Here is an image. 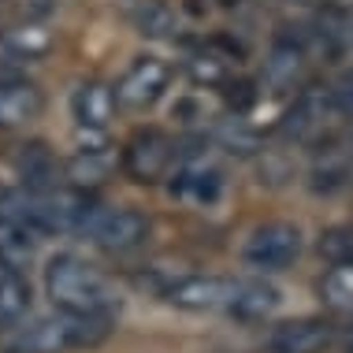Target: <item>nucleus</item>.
I'll return each instance as SVG.
<instances>
[{
    "label": "nucleus",
    "instance_id": "nucleus-1",
    "mask_svg": "<svg viewBox=\"0 0 353 353\" xmlns=\"http://www.w3.org/2000/svg\"><path fill=\"white\" fill-rule=\"evenodd\" d=\"M168 305L186 312H227L256 323L279 309V290L268 279H231V275H179L160 286Z\"/></svg>",
    "mask_w": 353,
    "mask_h": 353
},
{
    "label": "nucleus",
    "instance_id": "nucleus-2",
    "mask_svg": "<svg viewBox=\"0 0 353 353\" xmlns=\"http://www.w3.org/2000/svg\"><path fill=\"white\" fill-rule=\"evenodd\" d=\"M45 290H49L56 309L74 312V316H112L119 305V294L108 275L71 253H60L49 261Z\"/></svg>",
    "mask_w": 353,
    "mask_h": 353
},
{
    "label": "nucleus",
    "instance_id": "nucleus-3",
    "mask_svg": "<svg viewBox=\"0 0 353 353\" xmlns=\"http://www.w3.org/2000/svg\"><path fill=\"white\" fill-rule=\"evenodd\" d=\"M112 335V316H74L56 309L52 316H37L30 323L19 320L4 339V353H68L90 350Z\"/></svg>",
    "mask_w": 353,
    "mask_h": 353
},
{
    "label": "nucleus",
    "instance_id": "nucleus-4",
    "mask_svg": "<svg viewBox=\"0 0 353 353\" xmlns=\"http://www.w3.org/2000/svg\"><path fill=\"white\" fill-rule=\"evenodd\" d=\"M346 112L339 108L335 93H331L327 82H309L298 90L294 104L286 108V116L279 123L283 138L294 141V145H309V149H323L335 141V134L346 127Z\"/></svg>",
    "mask_w": 353,
    "mask_h": 353
},
{
    "label": "nucleus",
    "instance_id": "nucleus-5",
    "mask_svg": "<svg viewBox=\"0 0 353 353\" xmlns=\"http://www.w3.org/2000/svg\"><path fill=\"white\" fill-rule=\"evenodd\" d=\"M123 175L134 179L138 186H157L171 179V171L179 164V141L160 127H141L123 141Z\"/></svg>",
    "mask_w": 353,
    "mask_h": 353
},
{
    "label": "nucleus",
    "instance_id": "nucleus-6",
    "mask_svg": "<svg viewBox=\"0 0 353 353\" xmlns=\"http://www.w3.org/2000/svg\"><path fill=\"white\" fill-rule=\"evenodd\" d=\"M312 63H316V56H312L301 26H279L268 41V56H264V82L279 93L301 90V85H309Z\"/></svg>",
    "mask_w": 353,
    "mask_h": 353
},
{
    "label": "nucleus",
    "instance_id": "nucleus-7",
    "mask_svg": "<svg viewBox=\"0 0 353 353\" xmlns=\"http://www.w3.org/2000/svg\"><path fill=\"white\" fill-rule=\"evenodd\" d=\"M301 250H305L301 227L286 223V219H272V223H261L250 231V238L242 242V261L250 264L253 272L272 275V272L290 268L301 256Z\"/></svg>",
    "mask_w": 353,
    "mask_h": 353
},
{
    "label": "nucleus",
    "instance_id": "nucleus-8",
    "mask_svg": "<svg viewBox=\"0 0 353 353\" xmlns=\"http://www.w3.org/2000/svg\"><path fill=\"white\" fill-rule=\"evenodd\" d=\"M82 238H90L93 245H101L108 253H130L149 238V216L127 205H116V208L97 205V212H93Z\"/></svg>",
    "mask_w": 353,
    "mask_h": 353
},
{
    "label": "nucleus",
    "instance_id": "nucleus-9",
    "mask_svg": "<svg viewBox=\"0 0 353 353\" xmlns=\"http://www.w3.org/2000/svg\"><path fill=\"white\" fill-rule=\"evenodd\" d=\"M171 63L164 56H138L123 79L116 82V101H119V112H149L152 104L168 93L171 85Z\"/></svg>",
    "mask_w": 353,
    "mask_h": 353
},
{
    "label": "nucleus",
    "instance_id": "nucleus-10",
    "mask_svg": "<svg viewBox=\"0 0 353 353\" xmlns=\"http://www.w3.org/2000/svg\"><path fill=\"white\" fill-rule=\"evenodd\" d=\"M339 339V327L320 316H301V320H283L275 323L264 339L268 353H327Z\"/></svg>",
    "mask_w": 353,
    "mask_h": 353
},
{
    "label": "nucleus",
    "instance_id": "nucleus-11",
    "mask_svg": "<svg viewBox=\"0 0 353 353\" xmlns=\"http://www.w3.org/2000/svg\"><path fill=\"white\" fill-rule=\"evenodd\" d=\"M41 112H45V93L26 74L0 79V130H23Z\"/></svg>",
    "mask_w": 353,
    "mask_h": 353
},
{
    "label": "nucleus",
    "instance_id": "nucleus-12",
    "mask_svg": "<svg viewBox=\"0 0 353 353\" xmlns=\"http://www.w3.org/2000/svg\"><path fill=\"white\" fill-rule=\"evenodd\" d=\"M119 112V101H116V85L101 82V79H85L74 85L71 93V116L79 123L82 130H90V134H97L104 130L112 119H116Z\"/></svg>",
    "mask_w": 353,
    "mask_h": 353
},
{
    "label": "nucleus",
    "instance_id": "nucleus-13",
    "mask_svg": "<svg viewBox=\"0 0 353 353\" xmlns=\"http://www.w3.org/2000/svg\"><path fill=\"white\" fill-rule=\"evenodd\" d=\"M116 168H123V152H116L112 145H90V149H79L63 164V179L79 190H93L108 183Z\"/></svg>",
    "mask_w": 353,
    "mask_h": 353
},
{
    "label": "nucleus",
    "instance_id": "nucleus-14",
    "mask_svg": "<svg viewBox=\"0 0 353 353\" xmlns=\"http://www.w3.org/2000/svg\"><path fill=\"white\" fill-rule=\"evenodd\" d=\"M30 219H26L23 205H19V190H0V253L15 256V253H30L37 242Z\"/></svg>",
    "mask_w": 353,
    "mask_h": 353
},
{
    "label": "nucleus",
    "instance_id": "nucleus-15",
    "mask_svg": "<svg viewBox=\"0 0 353 353\" xmlns=\"http://www.w3.org/2000/svg\"><path fill=\"white\" fill-rule=\"evenodd\" d=\"M186 71H190V79L201 85H227L238 71V52L227 49L223 41H205L190 52Z\"/></svg>",
    "mask_w": 353,
    "mask_h": 353
},
{
    "label": "nucleus",
    "instance_id": "nucleus-16",
    "mask_svg": "<svg viewBox=\"0 0 353 353\" xmlns=\"http://www.w3.org/2000/svg\"><path fill=\"white\" fill-rule=\"evenodd\" d=\"M30 312V283L12 264V256L0 253V327H15Z\"/></svg>",
    "mask_w": 353,
    "mask_h": 353
},
{
    "label": "nucleus",
    "instance_id": "nucleus-17",
    "mask_svg": "<svg viewBox=\"0 0 353 353\" xmlns=\"http://www.w3.org/2000/svg\"><path fill=\"white\" fill-rule=\"evenodd\" d=\"M15 164H19V175H23V186H26V190H49V186H60L63 168L56 164V157L41 145V141H30V145L19 149Z\"/></svg>",
    "mask_w": 353,
    "mask_h": 353
},
{
    "label": "nucleus",
    "instance_id": "nucleus-18",
    "mask_svg": "<svg viewBox=\"0 0 353 353\" xmlns=\"http://www.w3.org/2000/svg\"><path fill=\"white\" fill-rule=\"evenodd\" d=\"M134 26L145 37H175L183 30V19H179L175 4H168V0H138Z\"/></svg>",
    "mask_w": 353,
    "mask_h": 353
},
{
    "label": "nucleus",
    "instance_id": "nucleus-19",
    "mask_svg": "<svg viewBox=\"0 0 353 353\" xmlns=\"http://www.w3.org/2000/svg\"><path fill=\"white\" fill-rule=\"evenodd\" d=\"M320 301L335 312H353V264H331L316 283Z\"/></svg>",
    "mask_w": 353,
    "mask_h": 353
},
{
    "label": "nucleus",
    "instance_id": "nucleus-20",
    "mask_svg": "<svg viewBox=\"0 0 353 353\" xmlns=\"http://www.w3.org/2000/svg\"><path fill=\"white\" fill-rule=\"evenodd\" d=\"M316 253L327 264H353V227H327L316 238Z\"/></svg>",
    "mask_w": 353,
    "mask_h": 353
},
{
    "label": "nucleus",
    "instance_id": "nucleus-21",
    "mask_svg": "<svg viewBox=\"0 0 353 353\" xmlns=\"http://www.w3.org/2000/svg\"><path fill=\"white\" fill-rule=\"evenodd\" d=\"M56 0H0V26L8 23H41Z\"/></svg>",
    "mask_w": 353,
    "mask_h": 353
},
{
    "label": "nucleus",
    "instance_id": "nucleus-22",
    "mask_svg": "<svg viewBox=\"0 0 353 353\" xmlns=\"http://www.w3.org/2000/svg\"><path fill=\"white\" fill-rule=\"evenodd\" d=\"M327 85H331V93H335L339 108L353 119V71H342L339 79H335V82H327Z\"/></svg>",
    "mask_w": 353,
    "mask_h": 353
},
{
    "label": "nucleus",
    "instance_id": "nucleus-23",
    "mask_svg": "<svg viewBox=\"0 0 353 353\" xmlns=\"http://www.w3.org/2000/svg\"><path fill=\"white\" fill-rule=\"evenodd\" d=\"M305 4H320L327 12H353V0H305Z\"/></svg>",
    "mask_w": 353,
    "mask_h": 353
},
{
    "label": "nucleus",
    "instance_id": "nucleus-24",
    "mask_svg": "<svg viewBox=\"0 0 353 353\" xmlns=\"http://www.w3.org/2000/svg\"><path fill=\"white\" fill-rule=\"evenodd\" d=\"M350 37H353V12H350Z\"/></svg>",
    "mask_w": 353,
    "mask_h": 353
}]
</instances>
